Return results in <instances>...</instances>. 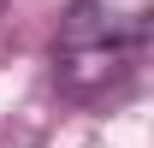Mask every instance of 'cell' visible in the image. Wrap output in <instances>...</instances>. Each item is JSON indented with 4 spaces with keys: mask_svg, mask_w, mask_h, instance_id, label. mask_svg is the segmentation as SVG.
I'll use <instances>...</instances> for the list:
<instances>
[{
    "mask_svg": "<svg viewBox=\"0 0 154 148\" xmlns=\"http://www.w3.org/2000/svg\"><path fill=\"white\" fill-rule=\"evenodd\" d=\"M154 30V0H71L59 24V54H131Z\"/></svg>",
    "mask_w": 154,
    "mask_h": 148,
    "instance_id": "1",
    "label": "cell"
}]
</instances>
